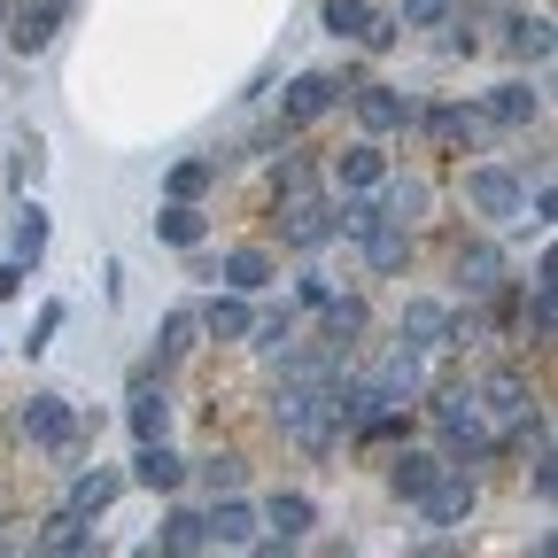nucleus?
<instances>
[{
	"mask_svg": "<svg viewBox=\"0 0 558 558\" xmlns=\"http://www.w3.org/2000/svg\"><path fill=\"white\" fill-rule=\"evenodd\" d=\"M24 9H39L47 24H62V16H70V0H24Z\"/></svg>",
	"mask_w": 558,
	"mask_h": 558,
	"instance_id": "58836bf2",
	"label": "nucleus"
},
{
	"mask_svg": "<svg viewBox=\"0 0 558 558\" xmlns=\"http://www.w3.org/2000/svg\"><path fill=\"white\" fill-rule=\"evenodd\" d=\"M488 132V109H427V140H435V148H473V140Z\"/></svg>",
	"mask_w": 558,
	"mask_h": 558,
	"instance_id": "f8f14e48",
	"label": "nucleus"
},
{
	"mask_svg": "<svg viewBox=\"0 0 558 558\" xmlns=\"http://www.w3.org/2000/svg\"><path fill=\"white\" fill-rule=\"evenodd\" d=\"M0 32H9V0H0Z\"/></svg>",
	"mask_w": 558,
	"mask_h": 558,
	"instance_id": "a19ab883",
	"label": "nucleus"
},
{
	"mask_svg": "<svg viewBox=\"0 0 558 558\" xmlns=\"http://www.w3.org/2000/svg\"><path fill=\"white\" fill-rule=\"evenodd\" d=\"M202 543H209V520H202V512H186V505H179V512H171V520H163V550H202Z\"/></svg>",
	"mask_w": 558,
	"mask_h": 558,
	"instance_id": "bb28decb",
	"label": "nucleus"
},
{
	"mask_svg": "<svg viewBox=\"0 0 558 558\" xmlns=\"http://www.w3.org/2000/svg\"><path fill=\"white\" fill-rule=\"evenodd\" d=\"M202 520H209V543H241V550L256 543V512H248V505L233 497V488H226V497H218V505H209Z\"/></svg>",
	"mask_w": 558,
	"mask_h": 558,
	"instance_id": "dca6fc26",
	"label": "nucleus"
},
{
	"mask_svg": "<svg viewBox=\"0 0 558 558\" xmlns=\"http://www.w3.org/2000/svg\"><path fill=\"white\" fill-rule=\"evenodd\" d=\"M512 47H520L527 62H543V54H550V24H543V16H520V24H512Z\"/></svg>",
	"mask_w": 558,
	"mask_h": 558,
	"instance_id": "72a5a7b5",
	"label": "nucleus"
},
{
	"mask_svg": "<svg viewBox=\"0 0 558 558\" xmlns=\"http://www.w3.org/2000/svg\"><path fill=\"white\" fill-rule=\"evenodd\" d=\"M241 473H248L241 458H202V481L218 488V497H226V488H241Z\"/></svg>",
	"mask_w": 558,
	"mask_h": 558,
	"instance_id": "c9c22d12",
	"label": "nucleus"
},
{
	"mask_svg": "<svg viewBox=\"0 0 558 558\" xmlns=\"http://www.w3.org/2000/svg\"><path fill=\"white\" fill-rule=\"evenodd\" d=\"M16 427H24V435H32L39 450H70V442H78V411H70L62 396H24Z\"/></svg>",
	"mask_w": 558,
	"mask_h": 558,
	"instance_id": "f03ea898",
	"label": "nucleus"
},
{
	"mask_svg": "<svg viewBox=\"0 0 558 558\" xmlns=\"http://www.w3.org/2000/svg\"><path fill=\"white\" fill-rule=\"evenodd\" d=\"M373 388H380V403H411V396H427V349L396 341L388 357H380V373H373Z\"/></svg>",
	"mask_w": 558,
	"mask_h": 558,
	"instance_id": "7ed1b4c3",
	"label": "nucleus"
},
{
	"mask_svg": "<svg viewBox=\"0 0 558 558\" xmlns=\"http://www.w3.org/2000/svg\"><path fill=\"white\" fill-rule=\"evenodd\" d=\"M32 543H39V550H94V520H86V512H54Z\"/></svg>",
	"mask_w": 558,
	"mask_h": 558,
	"instance_id": "4be33fe9",
	"label": "nucleus"
},
{
	"mask_svg": "<svg viewBox=\"0 0 558 558\" xmlns=\"http://www.w3.org/2000/svg\"><path fill=\"white\" fill-rule=\"evenodd\" d=\"M365 16H373V0H326V32H333V39H357Z\"/></svg>",
	"mask_w": 558,
	"mask_h": 558,
	"instance_id": "c756f323",
	"label": "nucleus"
},
{
	"mask_svg": "<svg viewBox=\"0 0 558 558\" xmlns=\"http://www.w3.org/2000/svg\"><path fill=\"white\" fill-rule=\"evenodd\" d=\"M435 481H442V458H435V450H403V458L388 465V488H396L403 505H418V497H427Z\"/></svg>",
	"mask_w": 558,
	"mask_h": 558,
	"instance_id": "ddd939ff",
	"label": "nucleus"
},
{
	"mask_svg": "<svg viewBox=\"0 0 558 558\" xmlns=\"http://www.w3.org/2000/svg\"><path fill=\"white\" fill-rule=\"evenodd\" d=\"M458 16V0H403V16L396 24H411V32H435V24H450Z\"/></svg>",
	"mask_w": 558,
	"mask_h": 558,
	"instance_id": "473e14b6",
	"label": "nucleus"
},
{
	"mask_svg": "<svg viewBox=\"0 0 558 558\" xmlns=\"http://www.w3.org/2000/svg\"><path fill=\"white\" fill-rule=\"evenodd\" d=\"M16 256H24V264H39V256H47V209H39V202L16 218Z\"/></svg>",
	"mask_w": 558,
	"mask_h": 558,
	"instance_id": "2f4dec72",
	"label": "nucleus"
},
{
	"mask_svg": "<svg viewBox=\"0 0 558 558\" xmlns=\"http://www.w3.org/2000/svg\"><path fill=\"white\" fill-rule=\"evenodd\" d=\"M156 233L171 241V248H202V233H209V218L194 202H163V218H156Z\"/></svg>",
	"mask_w": 558,
	"mask_h": 558,
	"instance_id": "412c9836",
	"label": "nucleus"
},
{
	"mask_svg": "<svg viewBox=\"0 0 558 558\" xmlns=\"http://www.w3.org/2000/svg\"><path fill=\"white\" fill-rule=\"evenodd\" d=\"M396 341H411V349H442V341H450V311H442V303H403Z\"/></svg>",
	"mask_w": 558,
	"mask_h": 558,
	"instance_id": "2eb2a0df",
	"label": "nucleus"
},
{
	"mask_svg": "<svg viewBox=\"0 0 558 558\" xmlns=\"http://www.w3.org/2000/svg\"><path fill=\"white\" fill-rule=\"evenodd\" d=\"M465 202H473V218L512 226L520 209H527V186H520L512 171H497V163H473V171H465Z\"/></svg>",
	"mask_w": 558,
	"mask_h": 558,
	"instance_id": "f257e3e1",
	"label": "nucleus"
},
{
	"mask_svg": "<svg viewBox=\"0 0 558 558\" xmlns=\"http://www.w3.org/2000/svg\"><path fill=\"white\" fill-rule=\"evenodd\" d=\"M318 311H326V349H333V357H349V349H357V333H365V303H357V295H349V303L326 295Z\"/></svg>",
	"mask_w": 558,
	"mask_h": 558,
	"instance_id": "a211bd4d",
	"label": "nucleus"
},
{
	"mask_svg": "<svg viewBox=\"0 0 558 558\" xmlns=\"http://www.w3.org/2000/svg\"><path fill=\"white\" fill-rule=\"evenodd\" d=\"M271 186H279V194H288V202H295V194H311V186H318V171H311L303 156H288V163H279V171H271Z\"/></svg>",
	"mask_w": 558,
	"mask_h": 558,
	"instance_id": "f704fd0d",
	"label": "nucleus"
},
{
	"mask_svg": "<svg viewBox=\"0 0 558 558\" xmlns=\"http://www.w3.org/2000/svg\"><path fill=\"white\" fill-rule=\"evenodd\" d=\"M373 226H380V202H365V194H357V202H341V209H333V233H349V241H365Z\"/></svg>",
	"mask_w": 558,
	"mask_h": 558,
	"instance_id": "c85d7f7f",
	"label": "nucleus"
},
{
	"mask_svg": "<svg viewBox=\"0 0 558 558\" xmlns=\"http://www.w3.org/2000/svg\"><path fill=\"white\" fill-rule=\"evenodd\" d=\"M279 241H288V248H326L333 241V209L311 202V194H295L288 209H279Z\"/></svg>",
	"mask_w": 558,
	"mask_h": 558,
	"instance_id": "39448f33",
	"label": "nucleus"
},
{
	"mask_svg": "<svg viewBox=\"0 0 558 558\" xmlns=\"http://www.w3.org/2000/svg\"><path fill=\"white\" fill-rule=\"evenodd\" d=\"M333 179H341L349 194H373V186L388 179V156H380V140H357L349 156H333Z\"/></svg>",
	"mask_w": 558,
	"mask_h": 558,
	"instance_id": "4468645a",
	"label": "nucleus"
},
{
	"mask_svg": "<svg viewBox=\"0 0 558 558\" xmlns=\"http://www.w3.org/2000/svg\"><path fill=\"white\" fill-rule=\"evenodd\" d=\"M264 527H271L264 543H279V550H288V543H303V535L318 527V505L303 497V488H279V497L264 505Z\"/></svg>",
	"mask_w": 558,
	"mask_h": 558,
	"instance_id": "423d86ee",
	"label": "nucleus"
},
{
	"mask_svg": "<svg viewBox=\"0 0 558 558\" xmlns=\"http://www.w3.org/2000/svg\"><path fill=\"white\" fill-rule=\"evenodd\" d=\"M357 124H365L373 140H388V132L411 124V101H403L396 86H357Z\"/></svg>",
	"mask_w": 558,
	"mask_h": 558,
	"instance_id": "6e6552de",
	"label": "nucleus"
},
{
	"mask_svg": "<svg viewBox=\"0 0 558 558\" xmlns=\"http://www.w3.org/2000/svg\"><path fill=\"white\" fill-rule=\"evenodd\" d=\"M54 333H62V303H47V311H39V326H32V341H24V349H32V357H39V349H47Z\"/></svg>",
	"mask_w": 558,
	"mask_h": 558,
	"instance_id": "e433bc0d",
	"label": "nucleus"
},
{
	"mask_svg": "<svg viewBox=\"0 0 558 558\" xmlns=\"http://www.w3.org/2000/svg\"><path fill=\"white\" fill-rule=\"evenodd\" d=\"M418 512H427L435 527H465V520H473V481H465V465H442V481L418 497Z\"/></svg>",
	"mask_w": 558,
	"mask_h": 558,
	"instance_id": "20e7f679",
	"label": "nucleus"
},
{
	"mask_svg": "<svg viewBox=\"0 0 558 558\" xmlns=\"http://www.w3.org/2000/svg\"><path fill=\"white\" fill-rule=\"evenodd\" d=\"M333 109V78H326V70H303V78L288 86V101H279V124H311V117H326Z\"/></svg>",
	"mask_w": 558,
	"mask_h": 558,
	"instance_id": "1a4fd4ad",
	"label": "nucleus"
},
{
	"mask_svg": "<svg viewBox=\"0 0 558 558\" xmlns=\"http://www.w3.org/2000/svg\"><path fill=\"white\" fill-rule=\"evenodd\" d=\"M535 117H543L535 86H497V101H488V124H535Z\"/></svg>",
	"mask_w": 558,
	"mask_h": 558,
	"instance_id": "b1692460",
	"label": "nucleus"
},
{
	"mask_svg": "<svg viewBox=\"0 0 558 558\" xmlns=\"http://www.w3.org/2000/svg\"><path fill=\"white\" fill-rule=\"evenodd\" d=\"M132 481H140V488H163V497H171V488L186 481V458H179V450L156 435V442H140V458H132Z\"/></svg>",
	"mask_w": 558,
	"mask_h": 558,
	"instance_id": "9b49d317",
	"label": "nucleus"
},
{
	"mask_svg": "<svg viewBox=\"0 0 558 558\" xmlns=\"http://www.w3.org/2000/svg\"><path fill=\"white\" fill-rule=\"evenodd\" d=\"M16 288H24V271H16V264H0V303H9Z\"/></svg>",
	"mask_w": 558,
	"mask_h": 558,
	"instance_id": "ea45409f",
	"label": "nucleus"
},
{
	"mask_svg": "<svg viewBox=\"0 0 558 558\" xmlns=\"http://www.w3.org/2000/svg\"><path fill=\"white\" fill-rule=\"evenodd\" d=\"M194 341H202V318L194 311H171L163 318V357H194Z\"/></svg>",
	"mask_w": 558,
	"mask_h": 558,
	"instance_id": "7c9ffc66",
	"label": "nucleus"
},
{
	"mask_svg": "<svg viewBox=\"0 0 558 558\" xmlns=\"http://www.w3.org/2000/svg\"><path fill=\"white\" fill-rule=\"evenodd\" d=\"M365 264H373V271H403V264H411V233H403V218H396V226L380 218V226L365 233Z\"/></svg>",
	"mask_w": 558,
	"mask_h": 558,
	"instance_id": "6ab92c4d",
	"label": "nucleus"
},
{
	"mask_svg": "<svg viewBox=\"0 0 558 558\" xmlns=\"http://www.w3.org/2000/svg\"><path fill=\"white\" fill-rule=\"evenodd\" d=\"M194 318H202V333H209V341H248V326H256V311H248L241 295H218V303L194 311Z\"/></svg>",
	"mask_w": 558,
	"mask_h": 558,
	"instance_id": "f3484780",
	"label": "nucleus"
},
{
	"mask_svg": "<svg viewBox=\"0 0 558 558\" xmlns=\"http://www.w3.org/2000/svg\"><path fill=\"white\" fill-rule=\"evenodd\" d=\"M357 39H365V47H396V39H403V24H396V16H365V32H357Z\"/></svg>",
	"mask_w": 558,
	"mask_h": 558,
	"instance_id": "4c0bfd02",
	"label": "nucleus"
},
{
	"mask_svg": "<svg viewBox=\"0 0 558 558\" xmlns=\"http://www.w3.org/2000/svg\"><path fill=\"white\" fill-rule=\"evenodd\" d=\"M47 39H54V24H47L39 9H16V16H9V47H16V54H39Z\"/></svg>",
	"mask_w": 558,
	"mask_h": 558,
	"instance_id": "a878e982",
	"label": "nucleus"
},
{
	"mask_svg": "<svg viewBox=\"0 0 558 558\" xmlns=\"http://www.w3.org/2000/svg\"><path fill=\"white\" fill-rule=\"evenodd\" d=\"M458 279H465V295H488L505 279V256L488 248V241H473V248H458Z\"/></svg>",
	"mask_w": 558,
	"mask_h": 558,
	"instance_id": "aec40b11",
	"label": "nucleus"
},
{
	"mask_svg": "<svg viewBox=\"0 0 558 558\" xmlns=\"http://www.w3.org/2000/svg\"><path fill=\"white\" fill-rule=\"evenodd\" d=\"M271 279H279V256H271L264 241H248V248L226 256V288H233V295H264Z\"/></svg>",
	"mask_w": 558,
	"mask_h": 558,
	"instance_id": "9d476101",
	"label": "nucleus"
},
{
	"mask_svg": "<svg viewBox=\"0 0 558 558\" xmlns=\"http://www.w3.org/2000/svg\"><path fill=\"white\" fill-rule=\"evenodd\" d=\"M109 497H117V473H78V481H70V512H86V520H101L109 512Z\"/></svg>",
	"mask_w": 558,
	"mask_h": 558,
	"instance_id": "5701e85b",
	"label": "nucleus"
},
{
	"mask_svg": "<svg viewBox=\"0 0 558 558\" xmlns=\"http://www.w3.org/2000/svg\"><path fill=\"white\" fill-rule=\"evenodd\" d=\"M163 186H171V202H202L209 186H218V156H194V163H179Z\"/></svg>",
	"mask_w": 558,
	"mask_h": 558,
	"instance_id": "393cba45",
	"label": "nucleus"
},
{
	"mask_svg": "<svg viewBox=\"0 0 558 558\" xmlns=\"http://www.w3.org/2000/svg\"><path fill=\"white\" fill-rule=\"evenodd\" d=\"M132 435H140V442H156V435H171V403L140 388V403H132Z\"/></svg>",
	"mask_w": 558,
	"mask_h": 558,
	"instance_id": "cd10ccee",
	"label": "nucleus"
},
{
	"mask_svg": "<svg viewBox=\"0 0 558 558\" xmlns=\"http://www.w3.org/2000/svg\"><path fill=\"white\" fill-rule=\"evenodd\" d=\"M481 411H488V418H527V411H535L527 373H520V365H497V373H488V388H481Z\"/></svg>",
	"mask_w": 558,
	"mask_h": 558,
	"instance_id": "0eeeda50",
	"label": "nucleus"
}]
</instances>
